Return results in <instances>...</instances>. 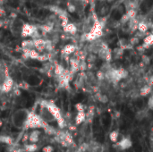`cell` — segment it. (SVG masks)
Instances as JSON below:
<instances>
[{
  "label": "cell",
  "mask_w": 153,
  "mask_h": 152,
  "mask_svg": "<svg viewBox=\"0 0 153 152\" xmlns=\"http://www.w3.org/2000/svg\"><path fill=\"white\" fill-rule=\"evenodd\" d=\"M46 125H48V123L45 122L39 115L30 112L28 113V116L26 117V120L23 124L24 129H36V128H44Z\"/></svg>",
  "instance_id": "1"
},
{
  "label": "cell",
  "mask_w": 153,
  "mask_h": 152,
  "mask_svg": "<svg viewBox=\"0 0 153 152\" xmlns=\"http://www.w3.org/2000/svg\"><path fill=\"white\" fill-rule=\"evenodd\" d=\"M40 106H43L45 108H47L49 112L52 114V116L55 117L56 121L57 122L58 125L60 128H64L65 126V121L61 114V111L59 109V108L51 100H43L40 103Z\"/></svg>",
  "instance_id": "2"
},
{
  "label": "cell",
  "mask_w": 153,
  "mask_h": 152,
  "mask_svg": "<svg viewBox=\"0 0 153 152\" xmlns=\"http://www.w3.org/2000/svg\"><path fill=\"white\" fill-rule=\"evenodd\" d=\"M97 55L99 56V57L100 59H102L106 62H110L112 59V50L104 42L101 43V47H100V50L98 51Z\"/></svg>",
  "instance_id": "3"
},
{
  "label": "cell",
  "mask_w": 153,
  "mask_h": 152,
  "mask_svg": "<svg viewBox=\"0 0 153 152\" xmlns=\"http://www.w3.org/2000/svg\"><path fill=\"white\" fill-rule=\"evenodd\" d=\"M13 79L9 75H6L5 78L4 79V81L2 82L1 85H0L1 91L4 92V93H8L13 90Z\"/></svg>",
  "instance_id": "4"
},
{
  "label": "cell",
  "mask_w": 153,
  "mask_h": 152,
  "mask_svg": "<svg viewBox=\"0 0 153 152\" xmlns=\"http://www.w3.org/2000/svg\"><path fill=\"white\" fill-rule=\"evenodd\" d=\"M37 29L38 28L35 27L34 25H31V24H29V23H24L22 26V29H21V36L23 37V38L30 37Z\"/></svg>",
  "instance_id": "5"
},
{
  "label": "cell",
  "mask_w": 153,
  "mask_h": 152,
  "mask_svg": "<svg viewBox=\"0 0 153 152\" xmlns=\"http://www.w3.org/2000/svg\"><path fill=\"white\" fill-rule=\"evenodd\" d=\"M39 116L40 117L47 123H51L53 121H56L55 117L52 116V114L49 112V110L43 107V106H40V111H39Z\"/></svg>",
  "instance_id": "6"
},
{
  "label": "cell",
  "mask_w": 153,
  "mask_h": 152,
  "mask_svg": "<svg viewBox=\"0 0 153 152\" xmlns=\"http://www.w3.org/2000/svg\"><path fill=\"white\" fill-rule=\"evenodd\" d=\"M136 15H137V10H129V11H126V13L122 15V17L120 19V23L121 24H126L127 22L131 18L135 17Z\"/></svg>",
  "instance_id": "7"
},
{
  "label": "cell",
  "mask_w": 153,
  "mask_h": 152,
  "mask_svg": "<svg viewBox=\"0 0 153 152\" xmlns=\"http://www.w3.org/2000/svg\"><path fill=\"white\" fill-rule=\"evenodd\" d=\"M140 5V0H126L124 3L126 11L129 10H137Z\"/></svg>",
  "instance_id": "8"
},
{
  "label": "cell",
  "mask_w": 153,
  "mask_h": 152,
  "mask_svg": "<svg viewBox=\"0 0 153 152\" xmlns=\"http://www.w3.org/2000/svg\"><path fill=\"white\" fill-rule=\"evenodd\" d=\"M80 59L76 58V57H72L70 58V73L72 74L76 73L77 72H79V65H80Z\"/></svg>",
  "instance_id": "9"
},
{
  "label": "cell",
  "mask_w": 153,
  "mask_h": 152,
  "mask_svg": "<svg viewBox=\"0 0 153 152\" xmlns=\"http://www.w3.org/2000/svg\"><path fill=\"white\" fill-rule=\"evenodd\" d=\"M133 145L132 141L129 138H123L120 142H118L117 143V146L118 148H120L121 150H127L129 148H131Z\"/></svg>",
  "instance_id": "10"
},
{
  "label": "cell",
  "mask_w": 153,
  "mask_h": 152,
  "mask_svg": "<svg viewBox=\"0 0 153 152\" xmlns=\"http://www.w3.org/2000/svg\"><path fill=\"white\" fill-rule=\"evenodd\" d=\"M138 22H139V19L137 17V15L135 17L131 18L128 22H127V25H128V29L130 30V31L133 33L134 31L137 30V26H138Z\"/></svg>",
  "instance_id": "11"
},
{
  "label": "cell",
  "mask_w": 153,
  "mask_h": 152,
  "mask_svg": "<svg viewBox=\"0 0 153 152\" xmlns=\"http://www.w3.org/2000/svg\"><path fill=\"white\" fill-rule=\"evenodd\" d=\"M63 28H64V30H65V32H67L69 34H72V35H74V34H75L77 32V27H76V25H74V23L69 22L67 23H65V25H63Z\"/></svg>",
  "instance_id": "12"
},
{
  "label": "cell",
  "mask_w": 153,
  "mask_h": 152,
  "mask_svg": "<svg viewBox=\"0 0 153 152\" xmlns=\"http://www.w3.org/2000/svg\"><path fill=\"white\" fill-rule=\"evenodd\" d=\"M76 51V47L73 44H67L65 46V47L62 50V55L64 56H70L73 53H74Z\"/></svg>",
  "instance_id": "13"
},
{
  "label": "cell",
  "mask_w": 153,
  "mask_h": 152,
  "mask_svg": "<svg viewBox=\"0 0 153 152\" xmlns=\"http://www.w3.org/2000/svg\"><path fill=\"white\" fill-rule=\"evenodd\" d=\"M149 28H150L149 22H146L145 21H140V20H139L138 26H137V30H138V31L146 33V32L148 31Z\"/></svg>",
  "instance_id": "14"
},
{
  "label": "cell",
  "mask_w": 153,
  "mask_h": 152,
  "mask_svg": "<svg viewBox=\"0 0 153 152\" xmlns=\"http://www.w3.org/2000/svg\"><path fill=\"white\" fill-rule=\"evenodd\" d=\"M39 135L40 132L39 130H34L33 132H31V133H30L29 135V141L30 142V143H37L39 142Z\"/></svg>",
  "instance_id": "15"
},
{
  "label": "cell",
  "mask_w": 153,
  "mask_h": 152,
  "mask_svg": "<svg viewBox=\"0 0 153 152\" xmlns=\"http://www.w3.org/2000/svg\"><path fill=\"white\" fill-rule=\"evenodd\" d=\"M22 50H24V49H27V50L35 49L33 39H27V40L22 41Z\"/></svg>",
  "instance_id": "16"
},
{
  "label": "cell",
  "mask_w": 153,
  "mask_h": 152,
  "mask_svg": "<svg viewBox=\"0 0 153 152\" xmlns=\"http://www.w3.org/2000/svg\"><path fill=\"white\" fill-rule=\"evenodd\" d=\"M86 120V113L84 111H79L75 116V124L81 125Z\"/></svg>",
  "instance_id": "17"
},
{
  "label": "cell",
  "mask_w": 153,
  "mask_h": 152,
  "mask_svg": "<svg viewBox=\"0 0 153 152\" xmlns=\"http://www.w3.org/2000/svg\"><path fill=\"white\" fill-rule=\"evenodd\" d=\"M153 43V35L152 34H150V35H148V36H145V38H144V39H143V44H142L143 45V47L145 48V49H148L152 45Z\"/></svg>",
  "instance_id": "18"
},
{
  "label": "cell",
  "mask_w": 153,
  "mask_h": 152,
  "mask_svg": "<svg viewBox=\"0 0 153 152\" xmlns=\"http://www.w3.org/2000/svg\"><path fill=\"white\" fill-rule=\"evenodd\" d=\"M118 46H119V47L123 48L124 50H125V49H129V48H131V47H133V46L129 43V40L126 39H120L118 40Z\"/></svg>",
  "instance_id": "19"
},
{
  "label": "cell",
  "mask_w": 153,
  "mask_h": 152,
  "mask_svg": "<svg viewBox=\"0 0 153 152\" xmlns=\"http://www.w3.org/2000/svg\"><path fill=\"white\" fill-rule=\"evenodd\" d=\"M124 49L121 48V47H117L115 49H113L112 51V58H115V59H118L119 57H121L124 54Z\"/></svg>",
  "instance_id": "20"
},
{
  "label": "cell",
  "mask_w": 153,
  "mask_h": 152,
  "mask_svg": "<svg viewBox=\"0 0 153 152\" xmlns=\"http://www.w3.org/2000/svg\"><path fill=\"white\" fill-rule=\"evenodd\" d=\"M65 71V68L62 65H59V64H56L55 66H54V73L56 76H60L61 74L64 73V72Z\"/></svg>",
  "instance_id": "21"
},
{
  "label": "cell",
  "mask_w": 153,
  "mask_h": 152,
  "mask_svg": "<svg viewBox=\"0 0 153 152\" xmlns=\"http://www.w3.org/2000/svg\"><path fill=\"white\" fill-rule=\"evenodd\" d=\"M151 92H152V86H150V85H145V86L142 87L140 90V94H141V96H143V97L149 95Z\"/></svg>",
  "instance_id": "22"
},
{
  "label": "cell",
  "mask_w": 153,
  "mask_h": 152,
  "mask_svg": "<svg viewBox=\"0 0 153 152\" xmlns=\"http://www.w3.org/2000/svg\"><path fill=\"white\" fill-rule=\"evenodd\" d=\"M38 145L36 143H30V144H27L24 146L23 151L25 152H35L38 150Z\"/></svg>",
  "instance_id": "23"
},
{
  "label": "cell",
  "mask_w": 153,
  "mask_h": 152,
  "mask_svg": "<svg viewBox=\"0 0 153 152\" xmlns=\"http://www.w3.org/2000/svg\"><path fill=\"white\" fill-rule=\"evenodd\" d=\"M43 129H44L45 133H46L47 134H49V135H56V133H57L56 130L53 126H51V125H46Z\"/></svg>",
  "instance_id": "24"
},
{
  "label": "cell",
  "mask_w": 153,
  "mask_h": 152,
  "mask_svg": "<svg viewBox=\"0 0 153 152\" xmlns=\"http://www.w3.org/2000/svg\"><path fill=\"white\" fill-rule=\"evenodd\" d=\"M66 8H67V11H68L70 13H75V12H76V10H77V6H76V4H75L74 2H72V1H69V2L67 3V4H66Z\"/></svg>",
  "instance_id": "25"
},
{
  "label": "cell",
  "mask_w": 153,
  "mask_h": 152,
  "mask_svg": "<svg viewBox=\"0 0 153 152\" xmlns=\"http://www.w3.org/2000/svg\"><path fill=\"white\" fill-rule=\"evenodd\" d=\"M0 142L5 143L7 145H12L13 143V140L10 136L7 135H0Z\"/></svg>",
  "instance_id": "26"
},
{
  "label": "cell",
  "mask_w": 153,
  "mask_h": 152,
  "mask_svg": "<svg viewBox=\"0 0 153 152\" xmlns=\"http://www.w3.org/2000/svg\"><path fill=\"white\" fill-rule=\"evenodd\" d=\"M97 99L101 103H108V96H106L104 94H100V93H97Z\"/></svg>",
  "instance_id": "27"
},
{
  "label": "cell",
  "mask_w": 153,
  "mask_h": 152,
  "mask_svg": "<svg viewBox=\"0 0 153 152\" xmlns=\"http://www.w3.org/2000/svg\"><path fill=\"white\" fill-rule=\"evenodd\" d=\"M118 136H119V133L117 131H113L110 134H109V139L111 142H117V139H118Z\"/></svg>",
  "instance_id": "28"
},
{
  "label": "cell",
  "mask_w": 153,
  "mask_h": 152,
  "mask_svg": "<svg viewBox=\"0 0 153 152\" xmlns=\"http://www.w3.org/2000/svg\"><path fill=\"white\" fill-rule=\"evenodd\" d=\"M139 42H140V39H139V38H137L136 36L132 37V38L129 39V43H130L132 46H136V45H138V44H139Z\"/></svg>",
  "instance_id": "29"
},
{
  "label": "cell",
  "mask_w": 153,
  "mask_h": 152,
  "mask_svg": "<svg viewBox=\"0 0 153 152\" xmlns=\"http://www.w3.org/2000/svg\"><path fill=\"white\" fill-rule=\"evenodd\" d=\"M96 54H93V53H90L89 54V56H87V61H88V63L89 64H91V63H94L95 61H96Z\"/></svg>",
  "instance_id": "30"
},
{
  "label": "cell",
  "mask_w": 153,
  "mask_h": 152,
  "mask_svg": "<svg viewBox=\"0 0 153 152\" xmlns=\"http://www.w3.org/2000/svg\"><path fill=\"white\" fill-rule=\"evenodd\" d=\"M143 64L144 65H149L151 64V58H150L148 56L143 55Z\"/></svg>",
  "instance_id": "31"
},
{
  "label": "cell",
  "mask_w": 153,
  "mask_h": 152,
  "mask_svg": "<svg viewBox=\"0 0 153 152\" xmlns=\"http://www.w3.org/2000/svg\"><path fill=\"white\" fill-rule=\"evenodd\" d=\"M75 108L77 109V111H84V106L82 103H77L75 105Z\"/></svg>",
  "instance_id": "32"
},
{
  "label": "cell",
  "mask_w": 153,
  "mask_h": 152,
  "mask_svg": "<svg viewBox=\"0 0 153 152\" xmlns=\"http://www.w3.org/2000/svg\"><path fill=\"white\" fill-rule=\"evenodd\" d=\"M54 151V149H53V147L52 146H45L43 149H42V151L43 152H53Z\"/></svg>",
  "instance_id": "33"
},
{
  "label": "cell",
  "mask_w": 153,
  "mask_h": 152,
  "mask_svg": "<svg viewBox=\"0 0 153 152\" xmlns=\"http://www.w3.org/2000/svg\"><path fill=\"white\" fill-rule=\"evenodd\" d=\"M148 107L150 109H152L153 108V97L151 96L150 99H149V101H148Z\"/></svg>",
  "instance_id": "34"
},
{
  "label": "cell",
  "mask_w": 153,
  "mask_h": 152,
  "mask_svg": "<svg viewBox=\"0 0 153 152\" xmlns=\"http://www.w3.org/2000/svg\"><path fill=\"white\" fill-rule=\"evenodd\" d=\"M137 50H138V52H140V53H143L144 51H146V49L143 47V45H140L139 47H137Z\"/></svg>",
  "instance_id": "35"
},
{
  "label": "cell",
  "mask_w": 153,
  "mask_h": 152,
  "mask_svg": "<svg viewBox=\"0 0 153 152\" xmlns=\"http://www.w3.org/2000/svg\"><path fill=\"white\" fill-rule=\"evenodd\" d=\"M82 4H88L89 3V1L88 0H79Z\"/></svg>",
  "instance_id": "36"
},
{
  "label": "cell",
  "mask_w": 153,
  "mask_h": 152,
  "mask_svg": "<svg viewBox=\"0 0 153 152\" xmlns=\"http://www.w3.org/2000/svg\"><path fill=\"white\" fill-rule=\"evenodd\" d=\"M4 13H4V11L3 10V8L0 7V15H1V16H2V15H4Z\"/></svg>",
  "instance_id": "37"
},
{
  "label": "cell",
  "mask_w": 153,
  "mask_h": 152,
  "mask_svg": "<svg viewBox=\"0 0 153 152\" xmlns=\"http://www.w3.org/2000/svg\"><path fill=\"white\" fill-rule=\"evenodd\" d=\"M15 152H24V151H23V150H22V149H19V150H17Z\"/></svg>",
  "instance_id": "38"
},
{
  "label": "cell",
  "mask_w": 153,
  "mask_h": 152,
  "mask_svg": "<svg viewBox=\"0 0 153 152\" xmlns=\"http://www.w3.org/2000/svg\"><path fill=\"white\" fill-rule=\"evenodd\" d=\"M3 26V22H2V20L0 19V27H2Z\"/></svg>",
  "instance_id": "39"
},
{
  "label": "cell",
  "mask_w": 153,
  "mask_h": 152,
  "mask_svg": "<svg viewBox=\"0 0 153 152\" xmlns=\"http://www.w3.org/2000/svg\"><path fill=\"white\" fill-rule=\"evenodd\" d=\"M97 1H100V2H104V1H106V0H97Z\"/></svg>",
  "instance_id": "40"
},
{
  "label": "cell",
  "mask_w": 153,
  "mask_h": 152,
  "mask_svg": "<svg viewBox=\"0 0 153 152\" xmlns=\"http://www.w3.org/2000/svg\"><path fill=\"white\" fill-rule=\"evenodd\" d=\"M76 152H82V151H76Z\"/></svg>",
  "instance_id": "41"
}]
</instances>
